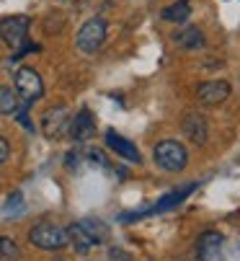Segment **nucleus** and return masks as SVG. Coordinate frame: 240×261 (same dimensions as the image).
<instances>
[{
	"label": "nucleus",
	"mask_w": 240,
	"mask_h": 261,
	"mask_svg": "<svg viewBox=\"0 0 240 261\" xmlns=\"http://www.w3.org/2000/svg\"><path fill=\"white\" fill-rule=\"evenodd\" d=\"M88 158H91L96 166H101V168H109V161L103 158V153H101V150H88Z\"/></svg>",
	"instance_id": "aec40b11"
},
{
	"label": "nucleus",
	"mask_w": 240,
	"mask_h": 261,
	"mask_svg": "<svg viewBox=\"0 0 240 261\" xmlns=\"http://www.w3.org/2000/svg\"><path fill=\"white\" fill-rule=\"evenodd\" d=\"M70 137L75 140V142H86V140H91L93 135H96V119H93V114L88 109H83L80 114L75 117V119H70Z\"/></svg>",
	"instance_id": "1a4fd4ad"
},
{
	"label": "nucleus",
	"mask_w": 240,
	"mask_h": 261,
	"mask_svg": "<svg viewBox=\"0 0 240 261\" xmlns=\"http://www.w3.org/2000/svg\"><path fill=\"white\" fill-rule=\"evenodd\" d=\"M183 135H186V140H191V142H196V145H202V142H207V135H209V129H207V122H204V117L202 114H186V119H183Z\"/></svg>",
	"instance_id": "f8f14e48"
},
{
	"label": "nucleus",
	"mask_w": 240,
	"mask_h": 261,
	"mask_svg": "<svg viewBox=\"0 0 240 261\" xmlns=\"http://www.w3.org/2000/svg\"><path fill=\"white\" fill-rule=\"evenodd\" d=\"M106 145L111 147L119 158H124V161H129V163H140V161H142L137 145H132V142H129L127 137H122V135H116L114 129L106 132Z\"/></svg>",
	"instance_id": "9d476101"
},
{
	"label": "nucleus",
	"mask_w": 240,
	"mask_h": 261,
	"mask_svg": "<svg viewBox=\"0 0 240 261\" xmlns=\"http://www.w3.org/2000/svg\"><path fill=\"white\" fill-rule=\"evenodd\" d=\"M103 39H106V21H101V18H91V21H86L83 26H80L75 42H77V49H80V52L93 55V52L101 49Z\"/></svg>",
	"instance_id": "39448f33"
},
{
	"label": "nucleus",
	"mask_w": 240,
	"mask_h": 261,
	"mask_svg": "<svg viewBox=\"0 0 240 261\" xmlns=\"http://www.w3.org/2000/svg\"><path fill=\"white\" fill-rule=\"evenodd\" d=\"M8 155H11V147H8L6 137H0V166H3V163L8 161Z\"/></svg>",
	"instance_id": "412c9836"
},
{
	"label": "nucleus",
	"mask_w": 240,
	"mask_h": 261,
	"mask_svg": "<svg viewBox=\"0 0 240 261\" xmlns=\"http://www.w3.org/2000/svg\"><path fill=\"white\" fill-rule=\"evenodd\" d=\"M173 42L183 49H199V47H204V34L199 26H189V29L173 34Z\"/></svg>",
	"instance_id": "4468645a"
},
{
	"label": "nucleus",
	"mask_w": 240,
	"mask_h": 261,
	"mask_svg": "<svg viewBox=\"0 0 240 261\" xmlns=\"http://www.w3.org/2000/svg\"><path fill=\"white\" fill-rule=\"evenodd\" d=\"M160 16H163V21H171V23H183L191 16V6H189V0H176L173 6L163 8Z\"/></svg>",
	"instance_id": "2eb2a0df"
},
{
	"label": "nucleus",
	"mask_w": 240,
	"mask_h": 261,
	"mask_svg": "<svg viewBox=\"0 0 240 261\" xmlns=\"http://www.w3.org/2000/svg\"><path fill=\"white\" fill-rule=\"evenodd\" d=\"M29 241L42 251H62L70 243L67 230L60 225H52V222H39V225H34L29 233Z\"/></svg>",
	"instance_id": "f03ea898"
},
{
	"label": "nucleus",
	"mask_w": 240,
	"mask_h": 261,
	"mask_svg": "<svg viewBox=\"0 0 240 261\" xmlns=\"http://www.w3.org/2000/svg\"><path fill=\"white\" fill-rule=\"evenodd\" d=\"M152 158H155V163L160 168L168 171V173H178L189 163V153H186V147L178 140H163V142H157L155 150H152Z\"/></svg>",
	"instance_id": "f257e3e1"
},
{
	"label": "nucleus",
	"mask_w": 240,
	"mask_h": 261,
	"mask_svg": "<svg viewBox=\"0 0 240 261\" xmlns=\"http://www.w3.org/2000/svg\"><path fill=\"white\" fill-rule=\"evenodd\" d=\"M80 225H83V228H86V230L96 238V243H98V246L109 238V228L103 225L101 220H80Z\"/></svg>",
	"instance_id": "f3484780"
},
{
	"label": "nucleus",
	"mask_w": 240,
	"mask_h": 261,
	"mask_svg": "<svg viewBox=\"0 0 240 261\" xmlns=\"http://www.w3.org/2000/svg\"><path fill=\"white\" fill-rule=\"evenodd\" d=\"M29 26H31V18H29V16H8V18H0V39H3V42L18 55V52L26 47Z\"/></svg>",
	"instance_id": "7ed1b4c3"
},
{
	"label": "nucleus",
	"mask_w": 240,
	"mask_h": 261,
	"mask_svg": "<svg viewBox=\"0 0 240 261\" xmlns=\"http://www.w3.org/2000/svg\"><path fill=\"white\" fill-rule=\"evenodd\" d=\"M109 261H135V258H132V253H127L124 248L111 246V248H109Z\"/></svg>",
	"instance_id": "6ab92c4d"
},
{
	"label": "nucleus",
	"mask_w": 240,
	"mask_h": 261,
	"mask_svg": "<svg viewBox=\"0 0 240 261\" xmlns=\"http://www.w3.org/2000/svg\"><path fill=\"white\" fill-rule=\"evenodd\" d=\"M67 241L72 243V248L77 251V253H88L91 248H96L98 243H96V238L80 225V222H72V225L67 228Z\"/></svg>",
	"instance_id": "ddd939ff"
},
{
	"label": "nucleus",
	"mask_w": 240,
	"mask_h": 261,
	"mask_svg": "<svg viewBox=\"0 0 240 261\" xmlns=\"http://www.w3.org/2000/svg\"><path fill=\"white\" fill-rule=\"evenodd\" d=\"M0 256H3V258H18L21 256V251H18V246H16L13 238L0 236Z\"/></svg>",
	"instance_id": "a211bd4d"
},
{
	"label": "nucleus",
	"mask_w": 240,
	"mask_h": 261,
	"mask_svg": "<svg viewBox=\"0 0 240 261\" xmlns=\"http://www.w3.org/2000/svg\"><path fill=\"white\" fill-rule=\"evenodd\" d=\"M235 261H240V243L235 246Z\"/></svg>",
	"instance_id": "4be33fe9"
},
{
	"label": "nucleus",
	"mask_w": 240,
	"mask_h": 261,
	"mask_svg": "<svg viewBox=\"0 0 240 261\" xmlns=\"http://www.w3.org/2000/svg\"><path fill=\"white\" fill-rule=\"evenodd\" d=\"M196 189V184H189V186H183V189H178V192H171V194H166L163 199H160L155 207H150V210H142V212H132V215H124L122 220L127 222V220H135V217H145V215H155V212H166V210H171V207H176V204H181L191 192Z\"/></svg>",
	"instance_id": "6e6552de"
},
{
	"label": "nucleus",
	"mask_w": 240,
	"mask_h": 261,
	"mask_svg": "<svg viewBox=\"0 0 240 261\" xmlns=\"http://www.w3.org/2000/svg\"><path fill=\"white\" fill-rule=\"evenodd\" d=\"M199 261H225V236L217 230H204L196 241Z\"/></svg>",
	"instance_id": "423d86ee"
},
{
	"label": "nucleus",
	"mask_w": 240,
	"mask_h": 261,
	"mask_svg": "<svg viewBox=\"0 0 240 261\" xmlns=\"http://www.w3.org/2000/svg\"><path fill=\"white\" fill-rule=\"evenodd\" d=\"M42 129H44V135L49 140H60L70 129V111H67V106L49 109L44 114V119H42Z\"/></svg>",
	"instance_id": "0eeeda50"
},
{
	"label": "nucleus",
	"mask_w": 240,
	"mask_h": 261,
	"mask_svg": "<svg viewBox=\"0 0 240 261\" xmlns=\"http://www.w3.org/2000/svg\"><path fill=\"white\" fill-rule=\"evenodd\" d=\"M18 111V93L11 86H0V114H16Z\"/></svg>",
	"instance_id": "dca6fc26"
},
{
	"label": "nucleus",
	"mask_w": 240,
	"mask_h": 261,
	"mask_svg": "<svg viewBox=\"0 0 240 261\" xmlns=\"http://www.w3.org/2000/svg\"><path fill=\"white\" fill-rule=\"evenodd\" d=\"M196 96H199V101L207 103V106L222 103L225 98H230V83H225V81H207V83L199 86Z\"/></svg>",
	"instance_id": "9b49d317"
},
{
	"label": "nucleus",
	"mask_w": 240,
	"mask_h": 261,
	"mask_svg": "<svg viewBox=\"0 0 240 261\" xmlns=\"http://www.w3.org/2000/svg\"><path fill=\"white\" fill-rule=\"evenodd\" d=\"M13 83H16L18 98H23L26 106L44 96V83H42V78H39V72H36L34 67H21V70L16 72Z\"/></svg>",
	"instance_id": "20e7f679"
}]
</instances>
